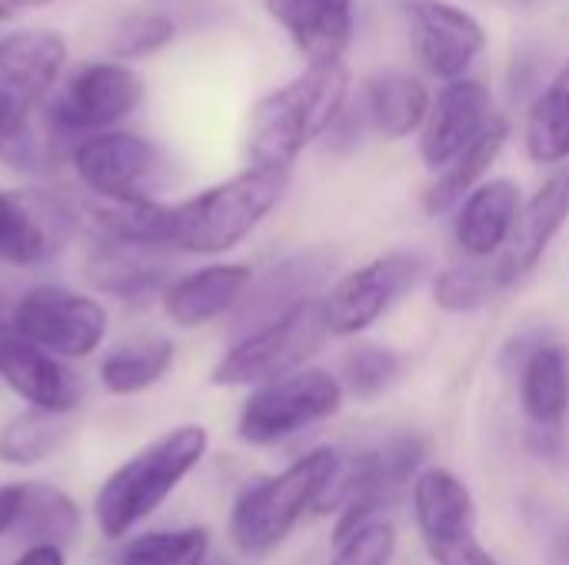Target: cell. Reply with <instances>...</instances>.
Masks as SVG:
<instances>
[{"instance_id":"6da1fadb","label":"cell","mask_w":569,"mask_h":565,"mask_svg":"<svg viewBox=\"0 0 569 565\" xmlns=\"http://www.w3.org/2000/svg\"><path fill=\"white\" fill-rule=\"evenodd\" d=\"M350 73L343 63L307 67L290 83L267 93L250 117V167L290 170V163L323 133L333 130L347 107Z\"/></svg>"},{"instance_id":"7a4b0ae2","label":"cell","mask_w":569,"mask_h":565,"mask_svg":"<svg viewBox=\"0 0 569 565\" xmlns=\"http://www.w3.org/2000/svg\"><path fill=\"white\" fill-rule=\"evenodd\" d=\"M210 436L203 426H173L160 440L147 443L127 463H120L93 496V519L107 539H123L147 516H153L167 496L200 466Z\"/></svg>"},{"instance_id":"3957f363","label":"cell","mask_w":569,"mask_h":565,"mask_svg":"<svg viewBox=\"0 0 569 565\" xmlns=\"http://www.w3.org/2000/svg\"><path fill=\"white\" fill-rule=\"evenodd\" d=\"M290 170L247 167L173 206V246L197 256L227 253L243 243L283 200Z\"/></svg>"},{"instance_id":"277c9868","label":"cell","mask_w":569,"mask_h":565,"mask_svg":"<svg viewBox=\"0 0 569 565\" xmlns=\"http://www.w3.org/2000/svg\"><path fill=\"white\" fill-rule=\"evenodd\" d=\"M337 450H313L290 463L283 473L260 480L250 486L230 513V536L233 546L243 556H267L273 553L293 526L303 519V513L317 509L320 496L333 483L340 470Z\"/></svg>"},{"instance_id":"5b68a950","label":"cell","mask_w":569,"mask_h":565,"mask_svg":"<svg viewBox=\"0 0 569 565\" xmlns=\"http://www.w3.org/2000/svg\"><path fill=\"white\" fill-rule=\"evenodd\" d=\"M423 460H427V440L407 433L353 456L350 463H340L333 483L317 503V513L340 509L333 529L337 546L347 543L363 526L380 523L377 513L397 503V496L420 476Z\"/></svg>"},{"instance_id":"8992f818","label":"cell","mask_w":569,"mask_h":565,"mask_svg":"<svg viewBox=\"0 0 569 565\" xmlns=\"http://www.w3.org/2000/svg\"><path fill=\"white\" fill-rule=\"evenodd\" d=\"M330 340L323 316V300L313 296L280 320L233 340V346L217 360L210 383L217 386H267L290 373H300L310 356Z\"/></svg>"},{"instance_id":"52a82bcc","label":"cell","mask_w":569,"mask_h":565,"mask_svg":"<svg viewBox=\"0 0 569 565\" xmlns=\"http://www.w3.org/2000/svg\"><path fill=\"white\" fill-rule=\"evenodd\" d=\"M343 383L327 370H300L257 386L240 410L237 436L250 446H277L343 406Z\"/></svg>"},{"instance_id":"ba28073f","label":"cell","mask_w":569,"mask_h":565,"mask_svg":"<svg viewBox=\"0 0 569 565\" xmlns=\"http://www.w3.org/2000/svg\"><path fill=\"white\" fill-rule=\"evenodd\" d=\"M77 180L103 203H140L157 200L153 193L167 183L163 153L140 133L107 130L83 137L70 153Z\"/></svg>"},{"instance_id":"9c48e42d","label":"cell","mask_w":569,"mask_h":565,"mask_svg":"<svg viewBox=\"0 0 569 565\" xmlns=\"http://www.w3.org/2000/svg\"><path fill=\"white\" fill-rule=\"evenodd\" d=\"M10 333L60 360H83L107 336V310L67 286H30L13 310Z\"/></svg>"},{"instance_id":"30bf717a","label":"cell","mask_w":569,"mask_h":565,"mask_svg":"<svg viewBox=\"0 0 569 565\" xmlns=\"http://www.w3.org/2000/svg\"><path fill=\"white\" fill-rule=\"evenodd\" d=\"M143 100V80L110 60H93L73 70L63 90L47 107V123L57 137H93L127 120Z\"/></svg>"},{"instance_id":"8fae6325","label":"cell","mask_w":569,"mask_h":565,"mask_svg":"<svg viewBox=\"0 0 569 565\" xmlns=\"http://www.w3.org/2000/svg\"><path fill=\"white\" fill-rule=\"evenodd\" d=\"M77 213L40 186L0 190V266L33 270L60 256L73 236Z\"/></svg>"},{"instance_id":"7c38bea8","label":"cell","mask_w":569,"mask_h":565,"mask_svg":"<svg viewBox=\"0 0 569 565\" xmlns=\"http://www.w3.org/2000/svg\"><path fill=\"white\" fill-rule=\"evenodd\" d=\"M413 516L437 565H473L487 549L477 539V506L460 476L430 466L413 480Z\"/></svg>"},{"instance_id":"4fadbf2b","label":"cell","mask_w":569,"mask_h":565,"mask_svg":"<svg viewBox=\"0 0 569 565\" xmlns=\"http://www.w3.org/2000/svg\"><path fill=\"white\" fill-rule=\"evenodd\" d=\"M423 276V260L413 253H387L340 276L323 296L330 336H357L373 326L407 290Z\"/></svg>"},{"instance_id":"5bb4252c","label":"cell","mask_w":569,"mask_h":565,"mask_svg":"<svg viewBox=\"0 0 569 565\" xmlns=\"http://www.w3.org/2000/svg\"><path fill=\"white\" fill-rule=\"evenodd\" d=\"M333 266H337V256L330 250L310 246V250H300V253L273 263L270 270H263V276H253L240 306L230 313L233 336L240 340V336L280 320L293 306L313 300V293L330 280Z\"/></svg>"},{"instance_id":"9a60e30c","label":"cell","mask_w":569,"mask_h":565,"mask_svg":"<svg viewBox=\"0 0 569 565\" xmlns=\"http://www.w3.org/2000/svg\"><path fill=\"white\" fill-rule=\"evenodd\" d=\"M410 40L417 50V60L427 67V73L440 80H463V73L473 67V60L487 47L483 23L447 0H413L410 3Z\"/></svg>"},{"instance_id":"2e32d148","label":"cell","mask_w":569,"mask_h":565,"mask_svg":"<svg viewBox=\"0 0 569 565\" xmlns=\"http://www.w3.org/2000/svg\"><path fill=\"white\" fill-rule=\"evenodd\" d=\"M490 120L493 113L487 83L467 77L447 83L430 103V113L420 127V160L440 173L490 127Z\"/></svg>"},{"instance_id":"e0dca14e","label":"cell","mask_w":569,"mask_h":565,"mask_svg":"<svg viewBox=\"0 0 569 565\" xmlns=\"http://www.w3.org/2000/svg\"><path fill=\"white\" fill-rule=\"evenodd\" d=\"M170 256L160 246L143 243H117L93 240L83 256V280L93 293H103L120 303H143L150 296H163L170 280Z\"/></svg>"},{"instance_id":"ac0fdd59","label":"cell","mask_w":569,"mask_h":565,"mask_svg":"<svg viewBox=\"0 0 569 565\" xmlns=\"http://www.w3.org/2000/svg\"><path fill=\"white\" fill-rule=\"evenodd\" d=\"M0 380L27 406L60 413V416H70L83 396L80 376L60 356H53L13 333H0Z\"/></svg>"},{"instance_id":"d6986e66","label":"cell","mask_w":569,"mask_h":565,"mask_svg":"<svg viewBox=\"0 0 569 565\" xmlns=\"http://www.w3.org/2000/svg\"><path fill=\"white\" fill-rule=\"evenodd\" d=\"M569 220V163H563L523 206L513 223V233L497 260V280L500 286H513L520 276H527L553 243V236Z\"/></svg>"},{"instance_id":"ffe728a7","label":"cell","mask_w":569,"mask_h":565,"mask_svg":"<svg viewBox=\"0 0 569 565\" xmlns=\"http://www.w3.org/2000/svg\"><path fill=\"white\" fill-rule=\"evenodd\" d=\"M263 7L287 30L307 67L343 63L353 40L357 0H263Z\"/></svg>"},{"instance_id":"44dd1931","label":"cell","mask_w":569,"mask_h":565,"mask_svg":"<svg viewBox=\"0 0 569 565\" xmlns=\"http://www.w3.org/2000/svg\"><path fill=\"white\" fill-rule=\"evenodd\" d=\"M67 63V40L47 27H23L0 37V93L33 110Z\"/></svg>"},{"instance_id":"7402d4cb","label":"cell","mask_w":569,"mask_h":565,"mask_svg":"<svg viewBox=\"0 0 569 565\" xmlns=\"http://www.w3.org/2000/svg\"><path fill=\"white\" fill-rule=\"evenodd\" d=\"M253 283V270L247 263H210L180 280H173L163 293V313L180 330H200L227 313H233L243 293Z\"/></svg>"},{"instance_id":"603a6c76","label":"cell","mask_w":569,"mask_h":565,"mask_svg":"<svg viewBox=\"0 0 569 565\" xmlns=\"http://www.w3.org/2000/svg\"><path fill=\"white\" fill-rule=\"evenodd\" d=\"M520 206H523V196L513 180L480 183L457 206V220H453L457 246L470 260H487V256L503 253V246L513 233V223L520 216Z\"/></svg>"},{"instance_id":"cb8c5ba5","label":"cell","mask_w":569,"mask_h":565,"mask_svg":"<svg viewBox=\"0 0 569 565\" xmlns=\"http://www.w3.org/2000/svg\"><path fill=\"white\" fill-rule=\"evenodd\" d=\"M520 403L540 433H557L569 413V350L537 343L520 363Z\"/></svg>"},{"instance_id":"d4e9b609","label":"cell","mask_w":569,"mask_h":565,"mask_svg":"<svg viewBox=\"0 0 569 565\" xmlns=\"http://www.w3.org/2000/svg\"><path fill=\"white\" fill-rule=\"evenodd\" d=\"M430 93L423 80L403 70L377 73L363 90V117L387 140H403L417 133L430 113Z\"/></svg>"},{"instance_id":"484cf974","label":"cell","mask_w":569,"mask_h":565,"mask_svg":"<svg viewBox=\"0 0 569 565\" xmlns=\"http://www.w3.org/2000/svg\"><path fill=\"white\" fill-rule=\"evenodd\" d=\"M507 140H510V123L503 117H493L490 127L453 163H447L437 173V180L427 186V196H423L427 213L437 216V213H447L450 206H460L480 186L487 170L497 163V157L507 147Z\"/></svg>"},{"instance_id":"4316f807","label":"cell","mask_w":569,"mask_h":565,"mask_svg":"<svg viewBox=\"0 0 569 565\" xmlns=\"http://www.w3.org/2000/svg\"><path fill=\"white\" fill-rule=\"evenodd\" d=\"M10 536H20L27 546H57L67 553L80 539V509L47 483H20V509Z\"/></svg>"},{"instance_id":"83f0119b","label":"cell","mask_w":569,"mask_h":565,"mask_svg":"<svg viewBox=\"0 0 569 565\" xmlns=\"http://www.w3.org/2000/svg\"><path fill=\"white\" fill-rule=\"evenodd\" d=\"M173 343L167 336H133L117 343L103 360H100V383L110 396H137L157 386L170 366H173Z\"/></svg>"},{"instance_id":"f1b7e54d","label":"cell","mask_w":569,"mask_h":565,"mask_svg":"<svg viewBox=\"0 0 569 565\" xmlns=\"http://www.w3.org/2000/svg\"><path fill=\"white\" fill-rule=\"evenodd\" d=\"M87 223L93 240H117V243H143V246H173V206L160 200L140 203H93L87 210Z\"/></svg>"},{"instance_id":"f546056e","label":"cell","mask_w":569,"mask_h":565,"mask_svg":"<svg viewBox=\"0 0 569 565\" xmlns=\"http://www.w3.org/2000/svg\"><path fill=\"white\" fill-rule=\"evenodd\" d=\"M70 416L47 410H20L0 426V463L7 466H40L53 460L70 440Z\"/></svg>"},{"instance_id":"4dcf8cb0","label":"cell","mask_w":569,"mask_h":565,"mask_svg":"<svg viewBox=\"0 0 569 565\" xmlns=\"http://www.w3.org/2000/svg\"><path fill=\"white\" fill-rule=\"evenodd\" d=\"M527 153L533 163L569 160V83L553 87L533 103L527 117Z\"/></svg>"},{"instance_id":"1f68e13d","label":"cell","mask_w":569,"mask_h":565,"mask_svg":"<svg viewBox=\"0 0 569 565\" xmlns=\"http://www.w3.org/2000/svg\"><path fill=\"white\" fill-rule=\"evenodd\" d=\"M210 549V536L200 526L143 533L130 539L117 565H203Z\"/></svg>"},{"instance_id":"d6a6232c","label":"cell","mask_w":569,"mask_h":565,"mask_svg":"<svg viewBox=\"0 0 569 565\" xmlns=\"http://www.w3.org/2000/svg\"><path fill=\"white\" fill-rule=\"evenodd\" d=\"M503 290L497 280L493 266H480V263H460L450 266L437 276L433 283V300L437 306H443L447 313H473L480 306H487L493 300V293Z\"/></svg>"},{"instance_id":"836d02e7","label":"cell","mask_w":569,"mask_h":565,"mask_svg":"<svg viewBox=\"0 0 569 565\" xmlns=\"http://www.w3.org/2000/svg\"><path fill=\"white\" fill-rule=\"evenodd\" d=\"M33 110L20 107L7 93H0V163L20 173H33L43 167V143L30 120Z\"/></svg>"},{"instance_id":"e575fe53","label":"cell","mask_w":569,"mask_h":565,"mask_svg":"<svg viewBox=\"0 0 569 565\" xmlns=\"http://www.w3.org/2000/svg\"><path fill=\"white\" fill-rule=\"evenodd\" d=\"M177 33V23L167 13L157 10H133L127 13L113 37H110V50L120 60H137V57H150L157 50H163Z\"/></svg>"},{"instance_id":"d590c367","label":"cell","mask_w":569,"mask_h":565,"mask_svg":"<svg viewBox=\"0 0 569 565\" xmlns=\"http://www.w3.org/2000/svg\"><path fill=\"white\" fill-rule=\"evenodd\" d=\"M400 376V356L383 346H357L343 360V390L357 400H377Z\"/></svg>"},{"instance_id":"8d00e7d4","label":"cell","mask_w":569,"mask_h":565,"mask_svg":"<svg viewBox=\"0 0 569 565\" xmlns=\"http://www.w3.org/2000/svg\"><path fill=\"white\" fill-rule=\"evenodd\" d=\"M397 549V533L387 523H370L337 546V559L330 565H387Z\"/></svg>"},{"instance_id":"74e56055","label":"cell","mask_w":569,"mask_h":565,"mask_svg":"<svg viewBox=\"0 0 569 565\" xmlns=\"http://www.w3.org/2000/svg\"><path fill=\"white\" fill-rule=\"evenodd\" d=\"M20 296H23V290H20V283L0 266V333H10V323H13V310H17V303H20Z\"/></svg>"},{"instance_id":"f35d334b","label":"cell","mask_w":569,"mask_h":565,"mask_svg":"<svg viewBox=\"0 0 569 565\" xmlns=\"http://www.w3.org/2000/svg\"><path fill=\"white\" fill-rule=\"evenodd\" d=\"M17 509H20V483L17 486H0V536H10Z\"/></svg>"},{"instance_id":"ab89813d","label":"cell","mask_w":569,"mask_h":565,"mask_svg":"<svg viewBox=\"0 0 569 565\" xmlns=\"http://www.w3.org/2000/svg\"><path fill=\"white\" fill-rule=\"evenodd\" d=\"M13 565H67V553L57 546H27Z\"/></svg>"},{"instance_id":"60d3db41","label":"cell","mask_w":569,"mask_h":565,"mask_svg":"<svg viewBox=\"0 0 569 565\" xmlns=\"http://www.w3.org/2000/svg\"><path fill=\"white\" fill-rule=\"evenodd\" d=\"M47 3H53V0H13L17 10H37V7H47Z\"/></svg>"},{"instance_id":"b9f144b4","label":"cell","mask_w":569,"mask_h":565,"mask_svg":"<svg viewBox=\"0 0 569 565\" xmlns=\"http://www.w3.org/2000/svg\"><path fill=\"white\" fill-rule=\"evenodd\" d=\"M13 13H17L13 0H0V20H7V17H13Z\"/></svg>"},{"instance_id":"7bdbcfd3","label":"cell","mask_w":569,"mask_h":565,"mask_svg":"<svg viewBox=\"0 0 569 565\" xmlns=\"http://www.w3.org/2000/svg\"><path fill=\"white\" fill-rule=\"evenodd\" d=\"M473 565H500V563H497V559H493L490 553H483V556H480V559H477Z\"/></svg>"},{"instance_id":"ee69618b","label":"cell","mask_w":569,"mask_h":565,"mask_svg":"<svg viewBox=\"0 0 569 565\" xmlns=\"http://www.w3.org/2000/svg\"><path fill=\"white\" fill-rule=\"evenodd\" d=\"M557 80H560V83H569V63H567V67H563V73H560Z\"/></svg>"}]
</instances>
